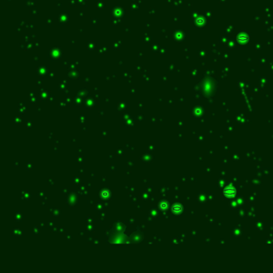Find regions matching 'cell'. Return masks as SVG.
Listing matches in <instances>:
<instances>
[{"instance_id":"obj_1","label":"cell","mask_w":273,"mask_h":273,"mask_svg":"<svg viewBox=\"0 0 273 273\" xmlns=\"http://www.w3.org/2000/svg\"><path fill=\"white\" fill-rule=\"evenodd\" d=\"M224 194L225 196H227L228 197H232L233 196H235V194H236V190L232 188V187H228V188H227L224 190Z\"/></svg>"}]
</instances>
